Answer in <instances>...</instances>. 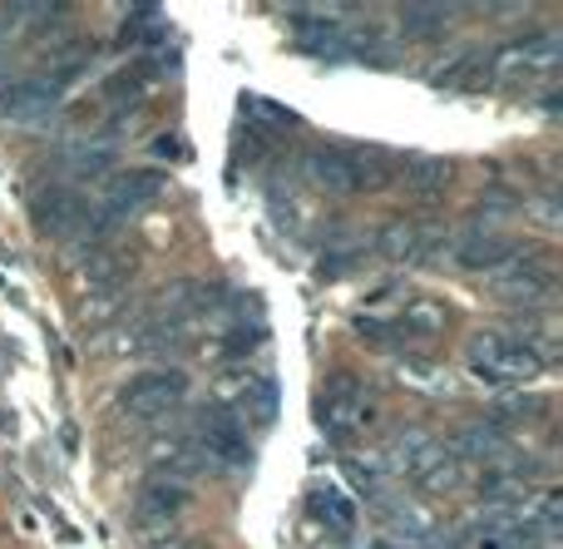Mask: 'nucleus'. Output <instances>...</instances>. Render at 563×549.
Listing matches in <instances>:
<instances>
[{"label": "nucleus", "mask_w": 563, "mask_h": 549, "mask_svg": "<svg viewBox=\"0 0 563 549\" xmlns=\"http://www.w3.org/2000/svg\"><path fill=\"white\" fill-rule=\"evenodd\" d=\"M55 89L45 85V79H10V85H0V119H15V124H35V119H45L49 109H55Z\"/></svg>", "instance_id": "6e6552de"}, {"label": "nucleus", "mask_w": 563, "mask_h": 549, "mask_svg": "<svg viewBox=\"0 0 563 549\" xmlns=\"http://www.w3.org/2000/svg\"><path fill=\"white\" fill-rule=\"evenodd\" d=\"M311 515H317L321 525H331L336 535H346L351 525H356V510H351L346 495H336V491H317V495H311Z\"/></svg>", "instance_id": "2eb2a0df"}, {"label": "nucleus", "mask_w": 563, "mask_h": 549, "mask_svg": "<svg viewBox=\"0 0 563 549\" xmlns=\"http://www.w3.org/2000/svg\"><path fill=\"white\" fill-rule=\"evenodd\" d=\"M243 411L257 416L263 426L273 421V416H277V382H273V376H257V382L243 386Z\"/></svg>", "instance_id": "f3484780"}, {"label": "nucleus", "mask_w": 563, "mask_h": 549, "mask_svg": "<svg viewBox=\"0 0 563 549\" xmlns=\"http://www.w3.org/2000/svg\"><path fill=\"white\" fill-rule=\"evenodd\" d=\"M15 20H20V10H15V6H0V30L15 25Z\"/></svg>", "instance_id": "412c9836"}, {"label": "nucleus", "mask_w": 563, "mask_h": 549, "mask_svg": "<svg viewBox=\"0 0 563 549\" xmlns=\"http://www.w3.org/2000/svg\"><path fill=\"white\" fill-rule=\"evenodd\" d=\"M30 218H35V228L45 238H55V243H104V233H109L104 228L109 218H95L85 198L65 184L40 188V194L30 198Z\"/></svg>", "instance_id": "f257e3e1"}, {"label": "nucleus", "mask_w": 563, "mask_h": 549, "mask_svg": "<svg viewBox=\"0 0 563 549\" xmlns=\"http://www.w3.org/2000/svg\"><path fill=\"white\" fill-rule=\"evenodd\" d=\"M470 366H475V376H485V382L509 386V382H534L549 366V356L539 352V347H529L525 337L479 332V337H470Z\"/></svg>", "instance_id": "f03ea898"}, {"label": "nucleus", "mask_w": 563, "mask_h": 549, "mask_svg": "<svg viewBox=\"0 0 563 549\" xmlns=\"http://www.w3.org/2000/svg\"><path fill=\"white\" fill-rule=\"evenodd\" d=\"M371 416H376V402H371V392L361 382L341 376V382L321 396V431H327L331 441H351L356 431H366Z\"/></svg>", "instance_id": "20e7f679"}, {"label": "nucleus", "mask_w": 563, "mask_h": 549, "mask_svg": "<svg viewBox=\"0 0 563 549\" xmlns=\"http://www.w3.org/2000/svg\"><path fill=\"white\" fill-rule=\"evenodd\" d=\"M184 396H188V376L178 372V366H148V372L124 382L119 411L134 416V421H158V416H168Z\"/></svg>", "instance_id": "7ed1b4c3"}, {"label": "nucleus", "mask_w": 563, "mask_h": 549, "mask_svg": "<svg viewBox=\"0 0 563 549\" xmlns=\"http://www.w3.org/2000/svg\"><path fill=\"white\" fill-rule=\"evenodd\" d=\"M450 15H455V10H445V6H400L396 20H400V30H406V35L435 40V35H445Z\"/></svg>", "instance_id": "4468645a"}, {"label": "nucleus", "mask_w": 563, "mask_h": 549, "mask_svg": "<svg viewBox=\"0 0 563 549\" xmlns=\"http://www.w3.org/2000/svg\"><path fill=\"white\" fill-rule=\"evenodd\" d=\"M460 455H475V461H495L499 451H505V436L495 431V426H470L465 436L455 441Z\"/></svg>", "instance_id": "a211bd4d"}, {"label": "nucleus", "mask_w": 563, "mask_h": 549, "mask_svg": "<svg viewBox=\"0 0 563 549\" xmlns=\"http://www.w3.org/2000/svg\"><path fill=\"white\" fill-rule=\"evenodd\" d=\"M158 194H164V174H154V168H134V174L109 178L104 218L114 223V218H134V213H144L148 204H158Z\"/></svg>", "instance_id": "39448f33"}, {"label": "nucleus", "mask_w": 563, "mask_h": 549, "mask_svg": "<svg viewBox=\"0 0 563 549\" xmlns=\"http://www.w3.org/2000/svg\"><path fill=\"white\" fill-rule=\"evenodd\" d=\"M440 85H450V89H479V85H489V59L485 55H460L455 65L440 75Z\"/></svg>", "instance_id": "dca6fc26"}, {"label": "nucleus", "mask_w": 563, "mask_h": 549, "mask_svg": "<svg viewBox=\"0 0 563 549\" xmlns=\"http://www.w3.org/2000/svg\"><path fill=\"white\" fill-rule=\"evenodd\" d=\"M515 253H519V248L509 243V238L485 233V228H470V233L455 243L460 267H475V273H495V267H499V263H509Z\"/></svg>", "instance_id": "1a4fd4ad"}, {"label": "nucleus", "mask_w": 563, "mask_h": 549, "mask_svg": "<svg viewBox=\"0 0 563 549\" xmlns=\"http://www.w3.org/2000/svg\"><path fill=\"white\" fill-rule=\"evenodd\" d=\"M489 287L505 293L509 303H539V297H549V287H554V273H549V263H529L525 253H515L509 263H499L495 273H489Z\"/></svg>", "instance_id": "423d86ee"}, {"label": "nucleus", "mask_w": 563, "mask_h": 549, "mask_svg": "<svg viewBox=\"0 0 563 549\" xmlns=\"http://www.w3.org/2000/svg\"><path fill=\"white\" fill-rule=\"evenodd\" d=\"M243 114L263 129H291V109L273 105V99H243Z\"/></svg>", "instance_id": "6ab92c4d"}, {"label": "nucleus", "mask_w": 563, "mask_h": 549, "mask_svg": "<svg viewBox=\"0 0 563 549\" xmlns=\"http://www.w3.org/2000/svg\"><path fill=\"white\" fill-rule=\"evenodd\" d=\"M184 505H188V485L174 481V475H154V481L139 485L134 520L144 525V530H148V525H168V520H178V515H184Z\"/></svg>", "instance_id": "0eeeda50"}, {"label": "nucleus", "mask_w": 563, "mask_h": 549, "mask_svg": "<svg viewBox=\"0 0 563 549\" xmlns=\"http://www.w3.org/2000/svg\"><path fill=\"white\" fill-rule=\"evenodd\" d=\"M154 154L158 158H184V149H178V139H154Z\"/></svg>", "instance_id": "aec40b11"}, {"label": "nucleus", "mask_w": 563, "mask_h": 549, "mask_svg": "<svg viewBox=\"0 0 563 549\" xmlns=\"http://www.w3.org/2000/svg\"><path fill=\"white\" fill-rule=\"evenodd\" d=\"M376 253L396 257V263H410V257H426L430 253V228L416 223H386L376 238Z\"/></svg>", "instance_id": "9d476101"}, {"label": "nucleus", "mask_w": 563, "mask_h": 549, "mask_svg": "<svg viewBox=\"0 0 563 549\" xmlns=\"http://www.w3.org/2000/svg\"><path fill=\"white\" fill-rule=\"evenodd\" d=\"M445 327H450V307L435 303V297H416V303H406V312H400V332L440 337Z\"/></svg>", "instance_id": "f8f14e48"}, {"label": "nucleus", "mask_w": 563, "mask_h": 549, "mask_svg": "<svg viewBox=\"0 0 563 549\" xmlns=\"http://www.w3.org/2000/svg\"><path fill=\"white\" fill-rule=\"evenodd\" d=\"M168 549H208V545H198V540H174Z\"/></svg>", "instance_id": "4be33fe9"}, {"label": "nucleus", "mask_w": 563, "mask_h": 549, "mask_svg": "<svg viewBox=\"0 0 563 549\" xmlns=\"http://www.w3.org/2000/svg\"><path fill=\"white\" fill-rule=\"evenodd\" d=\"M129 273H134V263H129V257H119V253H95V257H89L85 287H89L95 297H109V293H119V287L129 283Z\"/></svg>", "instance_id": "9b49d317"}, {"label": "nucleus", "mask_w": 563, "mask_h": 549, "mask_svg": "<svg viewBox=\"0 0 563 549\" xmlns=\"http://www.w3.org/2000/svg\"><path fill=\"white\" fill-rule=\"evenodd\" d=\"M400 174L410 178V188H416V198H440L445 194V184H450V164L445 158H410L406 168H400Z\"/></svg>", "instance_id": "ddd939ff"}]
</instances>
